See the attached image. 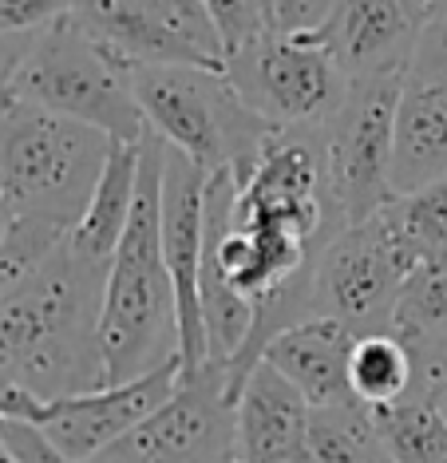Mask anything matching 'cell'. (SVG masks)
Here are the masks:
<instances>
[{
  "instance_id": "6da1fadb",
  "label": "cell",
  "mask_w": 447,
  "mask_h": 463,
  "mask_svg": "<svg viewBox=\"0 0 447 463\" xmlns=\"http://www.w3.org/2000/svg\"><path fill=\"white\" fill-rule=\"evenodd\" d=\"M103 281L108 269L80 261L63 241L32 278L0 293V373L48 404L103 388Z\"/></svg>"
},
{
  "instance_id": "7a4b0ae2",
  "label": "cell",
  "mask_w": 447,
  "mask_h": 463,
  "mask_svg": "<svg viewBox=\"0 0 447 463\" xmlns=\"http://www.w3.org/2000/svg\"><path fill=\"white\" fill-rule=\"evenodd\" d=\"M163 166L166 143L147 131L131 222H127V234L108 266V281H103V388L139 381L155 368L178 361L175 286H170L163 261Z\"/></svg>"
},
{
  "instance_id": "3957f363",
  "label": "cell",
  "mask_w": 447,
  "mask_h": 463,
  "mask_svg": "<svg viewBox=\"0 0 447 463\" xmlns=\"http://www.w3.org/2000/svg\"><path fill=\"white\" fill-rule=\"evenodd\" d=\"M111 155V139L20 99H0V206L71 230Z\"/></svg>"
},
{
  "instance_id": "277c9868",
  "label": "cell",
  "mask_w": 447,
  "mask_h": 463,
  "mask_svg": "<svg viewBox=\"0 0 447 463\" xmlns=\"http://www.w3.org/2000/svg\"><path fill=\"white\" fill-rule=\"evenodd\" d=\"M131 71V64L95 44L71 16H60L44 33L24 40L5 96L95 128L111 143H139L147 123Z\"/></svg>"
},
{
  "instance_id": "5b68a950",
  "label": "cell",
  "mask_w": 447,
  "mask_h": 463,
  "mask_svg": "<svg viewBox=\"0 0 447 463\" xmlns=\"http://www.w3.org/2000/svg\"><path fill=\"white\" fill-rule=\"evenodd\" d=\"M131 80L147 131L206 171L226 166L246 178L262 143L270 139V131H278L242 103L226 68L155 64L135 68Z\"/></svg>"
},
{
  "instance_id": "8992f818",
  "label": "cell",
  "mask_w": 447,
  "mask_h": 463,
  "mask_svg": "<svg viewBox=\"0 0 447 463\" xmlns=\"http://www.w3.org/2000/svg\"><path fill=\"white\" fill-rule=\"evenodd\" d=\"M242 103L270 128H325L348 99V76L317 33H265L226 60Z\"/></svg>"
},
{
  "instance_id": "52a82bcc",
  "label": "cell",
  "mask_w": 447,
  "mask_h": 463,
  "mask_svg": "<svg viewBox=\"0 0 447 463\" xmlns=\"http://www.w3.org/2000/svg\"><path fill=\"white\" fill-rule=\"evenodd\" d=\"M404 88H408V71L357 80L348 88L345 108L321 128L328 186H333L345 226L368 222L388 203H396L392 146H396V115Z\"/></svg>"
},
{
  "instance_id": "ba28073f",
  "label": "cell",
  "mask_w": 447,
  "mask_h": 463,
  "mask_svg": "<svg viewBox=\"0 0 447 463\" xmlns=\"http://www.w3.org/2000/svg\"><path fill=\"white\" fill-rule=\"evenodd\" d=\"M412 269H416V258L392 234L385 214L360 226H345L317 254L313 313L345 321L357 336L392 333L400 289Z\"/></svg>"
},
{
  "instance_id": "9c48e42d",
  "label": "cell",
  "mask_w": 447,
  "mask_h": 463,
  "mask_svg": "<svg viewBox=\"0 0 447 463\" xmlns=\"http://www.w3.org/2000/svg\"><path fill=\"white\" fill-rule=\"evenodd\" d=\"M68 16L131 68H226V48L202 0H76Z\"/></svg>"
},
{
  "instance_id": "30bf717a",
  "label": "cell",
  "mask_w": 447,
  "mask_h": 463,
  "mask_svg": "<svg viewBox=\"0 0 447 463\" xmlns=\"http://www.w3.org/2000/svg\"><path fill=\"white\" fill-rule=\"evenodd\" d=\"M233 459V400L226 364L210 361L183 373L175 396L127 431L91 463H230Z\"/></svg>"
},
{
  "instance_id": "8fae6325",
  "label": "cell",
  "mask_w": 447,
  "mask_h": 463,
  "mask_svg": "<svg viewBox=\"0 0 447 463\" xmlns=\"http://www.w3.org/2000/svg\"><path fill=\"white\" fill-rule=\"evenodd\" d=\"M206 166L166 146L163 166V261L175 286L178 309V361L183 373L210 364L206 329H202V246H206Z\"/></svg>"
},
{
  "instance_id": "7c38bea8",
  "label": "cell",
  "mask_w": 447,
  "mask_h": 463,
  "mask_svg": "<svg viewBox=\"0 0 447 463\" xmlns=\"http://www.w3.org/2000/svg\"><path fill=\"white\" fill-rule=\"evenodd\" d=\"M178 381H183V361H170L155 368V373L139 376V381L52 400L40 431L63 456L91 463L95 456H103L108 448L119 444L127 431L139 428L147 416H155L175 396Z\"/></svg>"
},
{
  "instance_id": "4fadbf2b",
  "label": "cell",
  "mask_w": 447,
  "mask_h": 463,
  "mask_svg": "<svg viewBox=\"0 0 447 463\" xmlns=\"http://www.w3.org/2000/svg\"><path fill=\"white\" fill-rule=\"evenodd\" d=\"M423 24L428 13L416 0H337L317 36L348 83H357L388 71H412Z\"/></svg>"
},
{
  "instance_id": "5bb4252c",
  "label": "cell",
  "mask_w": 447,
  "mask_h": 463,
  "mask_svg": "<svg viewBox=\"0 0 447 463\" xmlns=\"http://www.w3.org/2000/svg\"><path fill=\"white\" fill-rule=\"evenodd\" d=\"M313 408L278 368L258 364L233 404V459L242 463H313L309 456Z\"/></svg>"
},
{
  "instance_id": "9a60e30c",
  "label": "cell",
  "mask_w": 447,
  "mask_h": 463,
  "mask_svg": "<svg viewBox=\"0 0 447 463\" xmlns=\"http://www.w3.org/2000/svg\"><path fill=\"white\" fill-rule=\"evenodd\" d=\"M357 333L337 317H309L281 329L265 345L262 361L290 381L309 400V408L353 404L348 384V356H353Z\"/></svg>"
},
{
  "instance_id": "2e32d148",
  "label": "cell",
  "mask_w": 447,
  "mask_h": 463,
  "mask_svg": "<svg viewBox=\"0 0 447 463\" xmlns=\"http://www.w3.org/2000/svg\"><path fill=\"white\" fill-rule=\"evenodd\" d=\"M447 175V83L408 80L396 115L392 191L412 194Z\"/></svg>"
},
{
  "instance_id": "e0dca14e",
  "label": "cell",
  "mask_w": 447,
  "mask_h": 463,
  "mask_svg": "<svg viewBox=\"0 0 447 463\" xmlns=\"http://www.w3.org/2000/svg\"><path fill=\"white\" fill-rule=\"evenodd\" d=\"M139 143H111V155L103 163V175L91 191L88 210L80 214V222L68 234V250L88 266H111L115 250L127 234L135 210V191H139Z\"/></svg>"
},
{
  "instance_id": "ac0fdd59",
  "label": "cell",
  "mask_w": 447,
  "mask_h": 463,
  "mask_svg": "<svg viewBox=\"0 0 447 463\" xmlns=\"http://www.w3.org/2000/svg\"><path fill=\"white\" fill-rule=\"evenodd\" d=\"M348 384H353V396L368 408L396 404V400L423 388L420 356L396 333L357 336L353 356H348Z\"/></svg>"
},
{
  "instance_id": "d6986e66",
  "label": "cell",
  "mask_w": 447,
  "mask_h": 463,
  "mask_svg": "<svg viewBox=\"0 0 447 463\" xmlns=\"http://www.w3.org/2000/svg\"><path fill=\"white\" fill-rule=\"evenodd\" d=\"M309 456L313 463H392L376 416L360 400L337 408H313Z\"/></svg>"
},
{
  "instance_id": "ffe728a7",
  "label": "cell",
  "mask_w": 447,
  "mask_h": 463,
  "mask_svg": "<svg viewBox=\"0 0 447 463\" xmlns=\"http://www.w3.org/2000/svg\"><path fill=\"white\" fill-rule=\"evenodd\" d=\"M392 333L416 356L447 345V261H423L404 281Z\"/></svg>"
},
{
  "instance_id": "44dd1931",
  "label": "cell",
  "mask_w": 447,
  "mask_h": 463,
  "mask_svg": "<svg viewBox=\"0 0 447 463\" xmlns=\"http://www.w3.org/2000/svg\"><path fill=\"white\" fill-rule=\"evenodd\" d=\"M372 416L380 424L392 463H447V424L423 396V388L396 404L372 408Z\"/></svg>"
},
{
  "instance_id": "7402d4cb",
  "label": "cell",
  "mask_w": 447,
  "mask_h": 463,
  "mask_svg": "<svg viewBox=\"0 0 447 463\" xmlns=\"http://www.w3.org/2000/svg\"><path fill=\"white\" fill-rule=\"evenodd\" d=\"M380 214L416 258V269L423 261H447V175L412 194H400Z\"/></svg>"
},
{
  "instance_id": "603a6c76",
  "label": "cell",
  "mask_w": 447,
  "mask_h": 463,
  "mask_svg": "<svg viewBox=\"0 0 447 463\" xmlns=\"http://www.w3.org/2000/svg\"><path fill=\"white\" fill-rule=\"evenodd\" d=\"M202 5H206V13L222 36L226 60L270 33V16H265L262 0H202Z\"/></svg>"
},
{
  "instance_id": "cb8c5ba5",
  "label": "cell",
  "mask_w": 447,
  "mask_h": 463,
  "mask_svg": "<svg viewBox=\"0 0 447 463\" xmlns=\"http://www.w3.org/2000/svg\"><path fill=\"white\" fill-rule=\"evenodd\" d=\"M76 0H0V40H24L68 16Z\"/></svg>"
},
{
  "instance_id": "d4e9b609",
  "label": "cell",
  "mask_w": 447,
  "mask_h": 463,
  "mask_svg": "<svg viewBox=\"0 0 447 463\" xmlns=\"http://www.w3.org/2000/svg\"><path fill=\"white\" fill-rule=\"evenodd\" d=\"M408 80L447 83V8H443V13H432L428 24H423L416 56H412Z\"/></svg>"
},
{
  "instance_id": "484cf974",
  "label": "cell",
  "mask_w": 447,
  "mask_h": 463,
  "mask_svg": "<svg viewBox=\"0 0 447 463\" xmlns=\"http://www.w3.org/2000/svg\"><path fill=\"white\" fill-rule=\"evenodd\" d=\"M337 8V0H270L273 33H317Z\"/></svg>"
},
{
  "instance_id": "4316f807",
  "label": "cell",
  "mask_w": 447,
  "mask_h": 463,
  "mask_svg": "<svg viewBox=\"0 0 447 463\" xmlns=\"http://www.w3.org/2000/svg\"><path fill=\"white\" fill-rule=\"evenodd\" d=\"M0 439H5L8 451L20 463H80V459L63 456L36 424H0Z\"/></svg>"
},
{
  "instance_id": "83f0119b",
  "label": "cell",
  "mask_w": 447,
  "mask_h": 463,
  "mask_svg": "<svg viewBox=\"0 0 447 463\" xmlns=\"http://www.w3.org/2000/svg\"><path fill=\"white\" fill-rule=\"evenodd\" d=\"M48 400H40L28 384H20L16 376L0 373V424H44Z\"/></svg>"
},
{
  "instance_id": "f1b7e54d",
  "label": "cell",
  "mask_w": 447,
  "mask_h": 463,
  "mask_svg": "<svg viewBox=\"0 0 447 463\" xmlns=\"http://www.w3.org/2000/svg\"><path fill=\"white\" fill-rule=\"evenodd\" d=\"M423 396L432 400V408L443 416V424H447V373H432V376H423Z\"/></svg>"
},
{
  "instance_id": "f546056e",
  "label": "cell",
  "mask_w": 447,
  "mask_h": 463,
  "mask_svg": "<svg viewBox=\"0 0 447 463\" xmlns=\"http://www.w3.org/2000/svg\"><path fill=\"white\" fill-rule=\"evenodd\" d=\"M28 40V36H24ZM24 40H0V99H5V83L13 76L16 60H20V48H24Z\"/></svg>"
},
{
  "instance_id": "4dcf8cb0",
  "label": "cell",
  "mask_w": 447,
  "mask_h": 463,
  "mask_svg": "<svg viewBox=\"0 0 447 463\" xmlns=\"http://www.w3.org/2000/svg\"><path fill=\"white\" fill-rule=\"evenodd\" d=\"M0 463H20V459L13 456V451H8V444H5V439H0Z\"/></svg>"
},
{
  "instance_id": "1f68e13d",
  "label": "cell",
  "mask_w": 447,
  "mask_h": 463,
  "mask_svg": "<svg viewBox=\"0 0 447 463\" xmlns=\"http://www.w3.org/2000/svg\"><path fill=\"white\" fill-rule=\"evenodd\" d=\"M443 8H447V0H435V5H432V13H443ZM428 13V16H432Z\"/></svg>"
},
{
  "instance_id": "d6a6232c",
  "label": "cell",
  "mask_w": 447,
  "mask_h": 463,
  "mask_svg": "<svg viewBox=\"0 0 447 463\" xmlns=\"http://www.w3.org/2000/svg\"><path fill=\"white\" fill-rule=\"evenodd\" d=\"M416 5L423 8V13H432V5H435V0H416Z\"/></svg>"
},
{
  "instance_id": "836d02e7",
  "label": "cell",
  "mask_w": 447,
  "mask_h": 463,
  "mask_svg": "<svg viewBox=\"0 0 447 463\" xmlns=\"http://www.w3.org/2000/svg\"><path fill=\"white\" fill-rule=\"evenodd\" d=\"M262 5H265V16H270V0H262Z\"/></svg>"
},
{
  "instance_id": "e575fe53",
  "label": "cell",
  "mask_w": 447,
  "mask_h": 463,
  "mask_svg": "<svg viewBox=\"0 0 447 463\" xmlns=\"http://www.w3.org/2000/svg\"><path fill=\"white\" fill-rule=\"evenodd\" d=\"M230 463H242V459H230Z\"/></svg>"
}]
</instances>
